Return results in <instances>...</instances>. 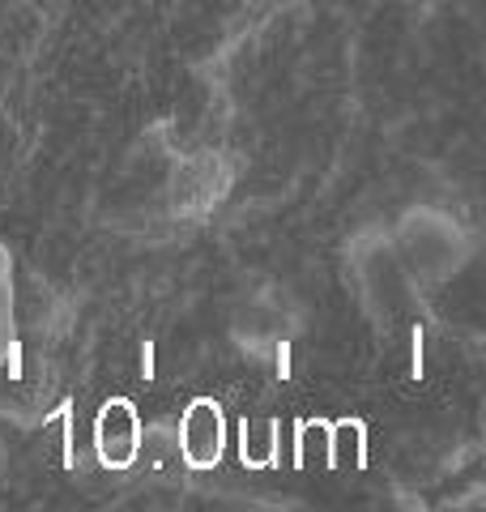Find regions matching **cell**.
Returning a JSON list of instances; mask_svg holds the SVG:
<instances>
[{"label":"cell","instance_id":"6da1fadb","mask_svg":"<svg viewBox=\"0 0 486 512\" xmlns=\"http://www.w3.org/2000/svg\"><path fill=\"white\" fill-rule=\"evenodd\" d=\"M184 457L188 466H214L222 457V414L218 406L197 402L184 423Z\"/></svg>","mask_w":486,"mask_h":512},{"label":"cell","instance_id":"7a4b0ae2","mask_svg":"<svg viewBox=\"0 0 486 512\" xmlns=\"http://www.w3.org/2000/svg\"><path fill=\"white\" fill-rule=\"evenodd\" d=\"M141 376H145V380L154 376V346H150V342L141 346Z\"/></svg>","mask_w":486,"mask_h":512}]
</instances>
